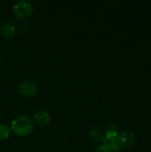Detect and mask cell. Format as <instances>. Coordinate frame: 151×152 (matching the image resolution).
Segmentation results:
<instances>
[{
    "label": "cell",
    "mask_w": 151,
    "mask_h": 152,
    "mask_svg": "<svg viewBox=\"0 0 151 152\" xmlns=\"http://www.w3.org/2000/svg\"><path fill=\"white\" fill-rule=\"evenodd\" d=\"M119 140L122 148L125 149H130L131 147H133L136 141L134 134L130 132H123L119 134Z\"/></svg>",
    "instance_id": "obj_6"
},
{
    "label": "cell",
    "mask_w": 151,
    "mask_h": 152,
    "mask_svg": "<svg viewBox=\"0 0 151 152\" xmlns=\"http://www.w3.org/2000/svg\"><path fill=\"white\" fill-rule=\"evenodd\" d=\"M17 30H18L17 24L12 20L4 21L0 26V33L4 37L6 38H12L16 35Z\"/></svg>",
    "instance_id": "obj_4"
},
{
    "label": "cell",
    "mask_w": 151,
    "mask_h": 152,
    "mask_svg": "<svg viewBox=\"0 0 151 152\" xmlns=\"http://www.w3.org/2000/svg\"><path fill=\"white\" fill-rule=\"evenodd\" d=\"M93 152H110V151L104 144H101V145H99V146H97L95 148Z\"/></svg>",
    "instance_id": "obj_11"
},
{
    "label": "cell",
    "mask_w": 151,
    "mask_h": 152,
    "mask_svg": "<svg viewBox=\"0 0 151 152\" xmlns=\"http://www.w3.org/2000/svg\"><path fill=\"white\" fill-rule=\"evenodd\" d=\"M11 127L5 124H0V141L6 140L11 134Z\"/></svg>",
    "instance_id": "obj_10"
},
{
    "label": "cell",
    "mask_w": 151,
    "mask_h": 152,
    "mask_svg": "<svg viewBox=\"0 0 151 152\" xmlns=\"http://www.w3.org/2000/svg\"><path fill=\"white\" fill-rule=\"evenodd\" d=\"M119 132H118V127L117 125L115 124H109L106 127L105 133H104V136L106 138H111V137H116L119 135Z\"/></svg>",
    "instance_id": "obj_8"
},
{
    "label": "cell",
    "mask_w": 151,
    "mask_h": 152,
    "mask_svg": "<svg viewBox=\"0 0 151 152\" xmlns=\"http://www.w3.org/2000/svg\"><path fill=\"white\" fill-rule=\"evenodd\" d=\"M12 12L16 19L20 20H27L33 12V4L28 0H19L13 4Z\"/></svg>",
    "instance_id": "obj_2"
},
{
    "label": "cell",
    "mask_w": 151,
    "mask_h": 152,
    "mask_svg": "<svg viewBox=\"0 0 151 152\" xmlns=\"http://www.w3.org/2000/svg\"><path fill=\"white\" fill-rule=\"evenodd\" d=\"M11 130L19 137H25L30 134L34 129V122L28 116L21 115L12 121Z\"/></svg>",
    "instance_id": "obj_1"
},
{
    "label": "cell",
    "mask_w": 151,
    "mask_h": 152,
    "mask_svg": "<svg viewBox=\"0 0 151 152\" xmlns=\"http://www.w3.org/2000/svg\"><path fill=\"white\" fill-rule=\"evenodd\" d=\"M33 119H34L33 121L35 122V124L36 126H38L39 127L47 126L51 121V118H50L49 113L44 110L36 111L33 116Z\"/></svg>",
    "instance_id": "obj_5"
},
{
    "label": "cell",
    "mask_w": 151,
    "mask_h": 152,
    "mask_svg": "<svg viewBox=\"0 0 151 152\" xmlns=\"http://www.w3.org/2000/svg\"><path fill=\"white\" fill-rule=\"evenodd\" d=\"M18 91L20 95L25 97H32L37 94L38 93V86L33 81H22L19 85Z\"/></svg>",
    "instance_id": "obj_3"
},
{
    "label": "cell",
    "mask_w": 151,
    "mask_h": 152,
    "mask_svg": "<svg viewBox=\"0 0 151 152\" xmlns=\"http://www.w3.org/2000/svg\"><path fill=\"white\" fill-rule=\"evenodd\" d=\"M91 138H92L94 142L102 144L103 142H104L105 136H104V134H103L100 129L94 128V129H93L92 132H91Z\"/></svg>",
    "instance_id": "obj_9"
},
{
    "label": "cell",
    "mask_w": 151,
    "mask_h": 152,
    "mask_svg": "<svg viewBox=\"0 0 151 152\" xmlns=\"http://www.w3.org/2000/svg\"><path fill=\"white\" fill-rule=\"evenodd\" d=\"M102 144H104L110 151V152H120L122 149L120 140H119V135L116 137H111V138L105 137Z\"/></svg>",
    "instance_id": "obj_7"
}]
</instances>
